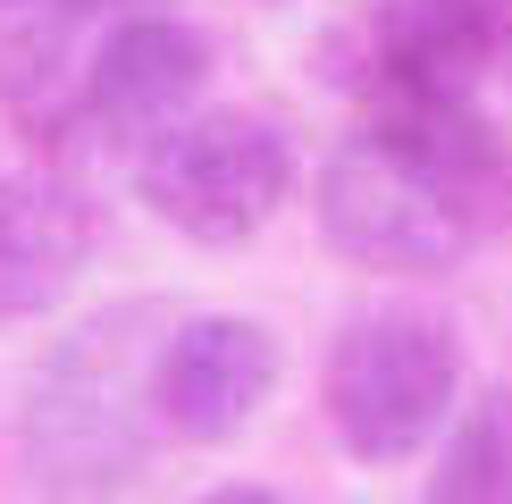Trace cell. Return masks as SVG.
Instances as JSON below:
<instances>
[{
    "instance_id": "1",
    "label": "cell",
    "mask_w": 512,
    "mask_h": 504,
    "mask_svg": "<svg viewBox=\"0 0 512 504\" xmlns=\"http://www.w3.org/2000/svg\"><path fill=\"white\" fill-rule=\"evenodd\" d=\"M512 202V160L471 93L370 84V118L319 168V227L361 269L437 278Z\"/></svg>"
},
{
    "instance_id": "2",
    "label": "cell",
    "mask_w": 512,
    "mask_h": 504,
    "mask_svg": "<svg viewBox=\"0 0 512 504\" xmlns=\"http://www.w3.org/2000/svg\"><path fill=\"white\" fill-rule=\"evenodd\" d=\"M177 311L160 303H126L84 320L76 336H59L26 378L17 404V454H26L34 488L59 504H101L118 488H135L152 462L160 420V353Z\"/></svg>"
},
{
    "instance_id": "3",
    "label": "cell",
    "mask_w": 512,
    "mask_h": 504,
    "mask_svg": "<svg viewBox=\"0 0 512 504\" xmlns=\"http://www.w3.org/2000/svg\"><path fill=\"white\" fill-rule=\"evenodd\" d=\"M462 336L437 311H361L328 353V420L353 462H403L454 420Z\"/></svg>"
},
{
    "instance_id": "4",
    "label": "cell",
    "mask_w": 512,
    "mask_h": 504,
    "mask_svg": "<svg viewBox=\"0 0 512 504\" xmlns=\"http://www.w3.org/2000/svg\"><path fill=\"white\" fill-rule=\"evenodd\" d=\"M135 194L185 244H252L294 194V143L261 110H194L135 160Z\"/></svg>"
},
{
    "instance_id": "5",
    "label": "cell",
    "mask_w": 512,
    "mask_h": 504,
    "mask_svg": "<svg viewBox=\"0 0 512 504\" xmlns=\"http://www.w3.org/2000/svg\"><path fill=\"white\" fill-rule=\"evenodd\" d=\"M277 378H286V353L261 320L194 311V320L168 328V353H160V420L185 446H227L269 412Z\"/></svg>"
},
{
    "instance_id": "6",
    "label": "cell",
    "mask_w": 512,
    "mask_h": 504,
    "mask_svg": "<svg viewBox=\"0 0 512 504\" xmlns=\"http://www.w3.org/2000/svg\"><path fill=\"white\" fill-rule=\"evenodd\" d=\"M202 84H210V42L185 17H118L93 51V76H84V118L110 143L152 152L160 135L194 118Z\"/></svg>"
},
{
    "instance_id": "7",
    "label": "cell",
    "mask_w": 512,
    "mask_h": 504,
    "mask_svg": "<svg viewBox=\"0 0 512 504\" xmlns=\"http://www.w3.org/2000/svg\"><path fill=\"white\" fill-rule=\"evenodd\" d=\"M512 59V0H370V84L471 93Z\"/></svg>"
},
{
    "instance_id": "8",
    "label": "cell",
    "mask_w": 512,
    "mask_h": 504,
    "mask_svg": "<svg viewBox=\"0 0 512 504\" xmlns=\"http://www.w3.org/2000/svg\"><path fill=\"white\" fill-rule=\"evenodd\" d=\"M101 9L110 0H0V101L26 126H42V135L84 118Z\"/></svg>"
},
{
    "instance_id": "9",
    "label": "cell",
    "mask_w": 512,
    "mask_h": 504,
    "mask_svg": "<svg viewBox=\"0 0 512 504\" xmlns=\"http://www.w3.org/2000/svg\"><path fill=\"white\" fill-rule=\"evenodd\" d=\"M84 269V219L51 185L0 177V320H34Z\"/></svg>"
},
{
    "instance_id": "10",
    "label": "cell",
    "mask_w": 512,
    "mask_h": 504,
    "mask_svg": "<svg viewBox=\"0 0 512 504\" xmlns=\"http://www.w3.org/2000/svg\"><path fill=\"white\" fill-rule=\"evenodd\" d=\"M429 504H512V378L479 387L454 412L429 471Z\"/></svg>"
},
{
    "instance_id": "11",
    "label": "cell",
    "mask_w": 512,
    "mask_h": 504,
    "mask_svg": "<svg viewBox=\"0 0 512 504\" xmlns=\"http://www.w3.org/2000/svg\"><path fill=\"white\" fill-rule=\"evenodd\" d=\"M202 504H286V496H269V488H210Z\"/></svg>"
}]
</instances>
